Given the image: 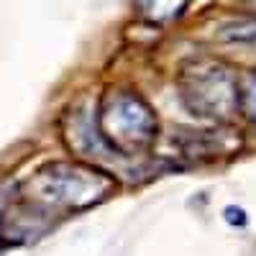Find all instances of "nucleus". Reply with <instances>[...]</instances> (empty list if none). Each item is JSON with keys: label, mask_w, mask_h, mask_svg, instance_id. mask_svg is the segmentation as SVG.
Returning <instances> with one entry per match:
<instances>
[{"label": "nucleus", "mask_w": 256, "mask_h": 256, "mask_svg": "<svg viewBox=\"0 0 256 256\" xmlns=\"http://www.w3.org/2000/svg\"><path fill=\"white\" fill-rule=\"evenodd\" d=\"M92 174L95 172H88V169L54 164L31 180L28 200L44 205H88L95 198H102L108 187L102 177Z\"/></svg>", "instance_id": "nucleus-1"}, {"label": "nucleus", "mask_w": 256, "mask_h": 256, "mask_svg": "<svg viewBox=\"0 0 256 256\" xmlns=\"http://www.w3.org/2000/svg\"><path fill=\"white\" fill-rule=\"evenodd\" d=\"M102 128H105V138L110 141V146H116L118 152L123 148H138L146 146L154 138L156 131V120L152 116V110L136 98V95H116L110 98L108 110L102 113Z\"/></svg>", "instance_id": "nucleus-2"}, {"label": "nucleus", "mask_w": 256, "mask_h": 256, "mask_svg": "<svg viewBox=\"0 0 256 256\" xmlns=\"http://www.w3.org/2000/svg\"><path fill=\"white\" fill-rule=\"evenodd\" d=\"M182 95L190 105V110H195L198 116H210V118L230 116V110L238 105L236 82L226 70H218V67L200 70V74L192 77V84Z\"/></svg>", "instance_id": "nucleus-3"}, {"label": "nucleus", "mask_w": 256, "mask_h": 256, "mask_svg": "<svg viewBox=\"0 0 256 256\" xmlns=\"http://www.w3.org/2000/svg\"><path fill=\"white\" fill-rule=\"evenodd\" d=\"M141 13L148 16L152 20H169L182 13L187 0H138Z\"/></svg>", "instance_id": "nucleus-4"}, {"label": "nucleus", "mask_w": 256, "mask_h": 256, "mask_svg": "<svg viewBox=\"0 0 256 256\" xmlns=\"http://www.w3.org/2000/svg\"><path fill=\"white\" fill-rule=\"evenodd\" d=\"M246 113H248V118L256 123V74L251 77L248 90H246Z\"/></svg>", "instance_id": "nucleus-5"}, {"label": "nucleus", "mask_w": 256, "mask_h": 256, "mask_svg": "<svg viewBox=\"0 0 256 256\" xmlns=\"http://www.w3.org/2000/svg\"><path fill=\"white\" fill-rule=\"evenodd\" d=\"M226 220L236 226H246V212L241 208H226Z\"/></svg>", "instance_id": "nucleus-6"}, {"label": "nucleus", "mask_w": 256, "mask_h": 256, "mask_svg": "<svg viewBox=\"0 0 256 256\" xmlns=\"http://www.w3.org/2000/svg\"><path fill=\"white\" fill-rule=\"evenodd\" d=\"M0 220H3V210H0Z\"/></svg>", "instance_id": "nucleus-7"}]
</instances>
